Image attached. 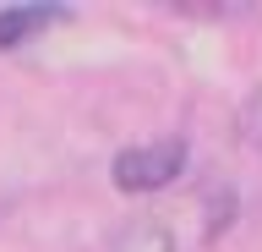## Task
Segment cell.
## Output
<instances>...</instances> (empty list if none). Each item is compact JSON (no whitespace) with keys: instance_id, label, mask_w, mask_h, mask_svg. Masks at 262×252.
Wrapping results in <instances>:
<instances>
[{"instance_id":"7a4b0ae2","label":"cell","mask_w":262,"mask_h":252,"mask_svg":"<svg viewBox=\"0 0 262 252\" xmlns=\"http://www.w3.org/2000/svg\"><path fill=\"white\" fill-rule=\"evenodd\" d=\"M66 17L60 6H6L0 11V50H11V44H22V38H33L44 22Z\"/></svg>"},{"instance_id":"6da1fadb","label":"cell","mask_w":262,"mask_h":252,"mask_svg":"<svg viewBox=\"0 0 262 252\" xmlns=\"http://www.w3.org/2000/svg\"><path fill=\"white\" fill-rule=\"evenodd\" d=\"M180 170H186V143H180V137H159V143L115 153L110 181L120 186V192H131V198H142V192H164Z\"/></svg>"},{"instance_id":"3957f363","label":"cell","mask_w":262,"mask_h":252,"mask_svg":"<svg viewBox=\"0 0 262 252\" xmlns=\"http://www.w3.org/2000/svg\"><path fill=\"white\" fill-rule=\"evenodd\" d=\"M120 252H175V236L159 219H131L120 230Z\"/></svg>"}]
</instances>
